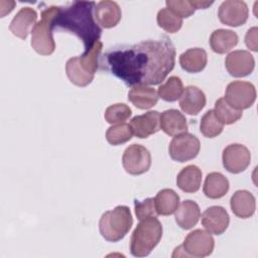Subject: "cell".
I'll list each match as a JSON object with an SVG mask.
<instances>
[{"label": "cell", "mask_w": 258, "mask_h": 258, "mask_svg": "<svg viewBox=\"0 0 258 258\" xmlns=\"http://www.w3.org/2000/svg\"><path fill=\"white\" fill-rule=\"evenodd\" d=\"M100 64L127 86L159 85L174 68L175 47L166 36L115 46L100 56Z\"/></svg>", "instance_id": "cell-1"}, {"label": "cell", "mask_w": 258, "mask_h": 258, "mask_svg": "<svg viewBox=\"0 0 258 258\" xmlns=\"http://www.w3.org/2000/svg\"><path fill=\"white\" fill-rule=\"evenodd\" d=\"M95 7L94 1H75L69 6L59 7L53 29L76 34L83 41L85 51L90 50L100 41L102 33L101 27L94 19Z\"/></svg>", "instance_id": "cell-2"}, {"label": "cell", "mask_w": 258, "mask_h": 258, "mask_svg": "<svg viewBox=\"0 0 258 258\" xmlns=\"http://www.w3.org/2000/svg\"><path fill=\"white\" fill-rule=\"evenodd\" d=\"M103 43L98 41L90 50L82 55L71 57L66 63V73L69 80L78 87H86L92 83L99 67L100 53Z\"/></svg>", "instance_id": "cell-3"}, {"label": "cell", "mask_w": 258, "mask_h": 258, "mask_svg": "<svg viewBox=\"0 0 258 258\" xmlns=\"http://www.w3.org/2000/svg\"><path fill=\"white\" fill-rule=\"evenodd\" d=\"M162 237V225L156 217L143 219L134 229L130 239V252L135 257H145L157 246Z\"/></svg>", "instance_id": "cell-4"}, {"label": "cell", "mask_w": 258, "mask_h": 258, "mask_svg": "<svg viewBox=\"0 0 258 258\" xmlns=\"http://www.w3.org/2000/svg\"><path fill=\"white\" fill-rule=\"evenodd\" d=\"M132 224L133 219L130 209L126 206H117L102 215L99 222V230L106 241L118 242L126 236Z\"/></svg>", "instance_id": "cell-5"}, {"label": "cell", "mask_w": 258, "mask_h": 258, "mask_svg": "<svg viewBox=\"0 0 258 258\" xmlns=\"http://www.w3.org/2000/svg\"><path fill=\"white\" fill-rule=\"evenodd\" d=\"M60 6H49L41 12V19L31 30V46L41 55H49L55 49L52 37L53 22L59 12Z\"/></svg>", "instance_id": "cell-6"}, {"label": "cell", "mask_w": 258, "mask_h": 258, "mask_svg": "<svg viewBox=\"0 0 258 258\" xmlns=\"http://www.w3.org/2000/svg\"><path fill=\"white\" fill-rule=\"evenodd\" d=\"M226 102L237 110L250 108L256 100V89L253 84L245 81L231 82L225 91Z\"/></svg>", "instance_id": "cell-7"}, {"label": "cell", "mask_w": 258, "mask_h": 258, "mask_svg": "<svg viewBox=\"0 0 258 258\" xmlns=\"http://www.w3.org/2000/svg\"><path fill=\"white\" fill-rule=\"evenodd\" d=\"M215 247V240L211 233L201 229L194 230L184 238L182 245V256L186 257H207L212 254Z\"/></svg>", "instance_id": "cell-8"}, {"label": "cell", "mask_w": 258, "mask_h": 258, "mask_svg": "<svg viewBox=\"0 0 258 258\" xmlns=\"http://www.w3.org/2000/svg\"><path fill=\"white\" fill-rule=\"evenodd\" d=\"M200 149L201 142L199 138L186 132L173 137L168 146V153L171 159L178 162H185L197 157Z\"/></svg>", "instance_id": "cell-9"}, {"label": "cell", "mask_w": 258, "mask_h": 258, "mask_svg": "<svg viewBox=\"0 0 258 258\" xmlns=\"http://www.w3.org/2000/svg\"><path fill=\"white\" fill-rule=\"evenodd\" d=\"M122 164L129 174L139 175L145 173L151 166V154L144 146L132 144L125 149L122 156Z\"/></svg>", "instance_id": "cell-10"}, {"label": "cell", "mask_w": 258, "mask_h": 258, "mask_svg": "<svg viewBox=\"0 0 258 258\" xmlns=\"http://www.w3.org/2000/svg\"><path fill=\"white\" fill-rule=\"evenodd\" d=\"M222 160L224 167L229 172L240 173L249 166L251 153L245 145L233 143L224 148Z\"/></svg>", "instance_id": "cell-11"}, {"label": "cell", "mask_w": 258, "mask_h": 258, "mask_svg": "<svg viewBox=\"0 0 258 258\" xmlns=\"http://www.w3.org/2000/svg\"><path fill=\"white\" fill-rule=\"evenodd\" d=\"M248 6L244 1L226 0L218 10V16L223 24L237 27L246 23L248 19Z\"/></svg>", "instance_id": "cell-12"}, {"label": "cell", "mask_w": 258, "mask_h": 258, "mask_svg": "<svg viewBox=\"0 0 258 258\" xmlns=\"http://www.w3.org/2000/svg\"><path fill=\"white\" fill-rule=\"evenodd\" d=\"M225 67L232 77L243 78L253 72L255 59L248 50H234L226 56Z\"/></svg>", "instance_id": "cell-13"}, {"label": "cell", "mask_w": 258, "mask_h": 258, "mask_svg": "<svg viewBox=\"0 0 258 258\" xmlns=\"http://www.w3.org/2000/svg\"><path fill=\"white\" fill-rule=\"evenodd\" d=\"M230 223L228 212L220 206H212L205 210L202 215V225L211 234H223Z\"/></svg>", "instance_id": "cell-14"}, {"label": "cell", "mask_w": 258, "mask_h": 258, "mask_svg": "<svg viewBox=\"0 0 258 258\" xmlns=\"http://www.w3.org/2000/svg\"><path fill=\"white\" fill-rule=\"evenodd\" d=\"M160 114L157 111H148L143 115L132 118L130 126L133 134L138 138H147L148 136L160 130Z\"/></svg>", "instance_id": "cell-15"}, {"label": "cell", "mask_w": 258, "mask_h": 258, "mask_svg": "<svg viewBox=\"0 0 258 258\" xmlns=\"http://www.w3.org/2000/svg\"><path fill=\"white\" fill-rule=\"evenodd\" d=\"M121 8L115 1L104 0L96 4L95 18L104 28L115 27L121 20Z\"/></svg>", "instance_id": "cell-16"}, {"label": "cell", "mask_w": 258, "mask_h": 258, "mask_svg": "<svg viewBox=\"0 0 258 258\" xmlns=\"http://www.w3.org/2000/svg\"><path fill=\"white\" fill-rule=\"evenodd\" d=\"M37 20V13L31 7H22L10 22V31L20 39H26L30 29Z\"/></svg>", "instance_id": "cell-17"}, {"label": "cell", "mask_w": 258, "mask_h": 258, "mask_svg": "<svg viewBox=\"0 0 258 258\" xmlns=\"http://www.w3.org/2000/svg\"><path fill=\"white\" fill-rule=\"evenodd\" d=\"M205 93L196 86H187L179 98L180 109L188 115L199 114L206 106Z\"/></svg>", "instance_id": "cell-18"}, {"label": "cell", "mask_w": 258, "mask_h": 258, "mask_svg": "<svg viewBox=\"0 0 258 258\" xmlns=\"http://www.w3.org/2000/svg\"><path fill=\"white\" fill-rule=\"evenodd\" d=\"M160 129L169 136H176L187 131L186 118L176 109L165 110L160 114Z\"/></svg>", "instance_id": "cell-19"}, {"label": "cell", "mask_w": 258, "mask_h": 258, "mask_svg": "<svg viewBox=\"0 0 258 258\" xmlns=\"http://www.w3.org/2000/svg\"><path fill=\"white\" fill-rule=\"evenodd\" d=\"M230 206L235 216L241 219H248L255 213V197L248 190L239 189L231 197Z\"/></svg>", "instance_id": "cell-20"}, {"label": "cell", "mask_w": 258, "mask_h": 258, "mask_svg": "<svg viewBox=\"0 0 258 258\" xmlns=\"http://www.w3.org/2000/svg\"><path fill=\"white\" fill-rule=\"evenodd\" d=\"M175 222L183 230H189L196 226L201 218V211L199 205L191 201L185 200L178 205L175 210Z\"/></svg>", "instance_id": "cell-21"}, {"label": "cell", "mask_w": 258, "mask_h": 258, "mask_svg": "<svg viewBox=\"0 0 258 258\" xmlns=\"http://www.w3.org/2000/svg\"><path fill=\"white\" fill-rule=\"evenodd\" d=\"M128 100L138 109L146 110L155 106L158 102V95L155 89L145 86H133L128 93Z\"/></svg>", "instance_id": "cell-22"}, {"label": "cell", "mask_w": 258, "mask_h": 258, "mask_svg": "<svg viewBox=\"0 0 258 258\" xmlns=\"http://www.w3.org/2000/svg\"><path fill=\"white\" fill-rule=\"evenodd\" d=\"M208 62V54L205 49L194 47L185 50L179 55V64L181 69L190 74L202 72Z\"/></svg>", "instance_id": "cell-23"}, {"label": "cell", "mask_w": 258, "mask_h": 258, "mask_svg": "<svg viewBox=\"0 0 258 258\" xmlns=\"http://www.w3.org/2000/svg\"><path fill=\"white\" fill-rule=\"evenodd\" d=\"M239 37L233 30L216 29L210 36V46L214 52L224 54L236 46Z\"/></svg>", "instance_id": "cell-24"}, {"label": "cell", "mask_w": 258, "mask_h": 258, "mask_svg": "<svg viewBox=\"0 0 258 258\" xmlns=\"http://www.w3.org/2000/svg\"><path fill=\"white\" fill-rule=\"evenodd\" d=\"M202 182V170L194 164L183 167L176 176L177 186L184 192H196Z\"/></svg>", "instance_id": "cell-25"}, {"label": "cell", "mask_w": 258, "mask_h": 258, "mask_svg": "<svg viewBox=\"0 0 258 258\" xmlns=\"http://www.w3.org/2000/svg\"><path fill=\"white\" fill-rule=\"evenodd\" d=\"M229 180L220 172H211L207 175L204 183V194L209 199L217 200L223 198L229 190Z\"/></svg>", "instance_id": "cell-26"}, {"label": "cell", "mask_w": 258, "mask_h": 258, "mask_svg": "<svg viewBox=\"0 0 258 258\" xmlns=\"http://www.w3.org/2000/svg\"><path fill=\"white\" fill-rule=\"evenodd\" d=\"M157 215L169 216L175 212L179 205V196L171 188H163L154 198Z\"/></svg>", "instance_id": "cell-27"}, {"label": "cell", "mask_w": 258, "mask_h": 258, "mask_svg": "<svg viewBox=\"0 0 258 258\" xmlns=\"http://www.w3.org/2000/svg\"><path fill=\"white\" fill-rule=\"evenodd\" d=\"M183 92V85L181 80L176 76H171L168 80L159 86L157 95L166 102H174L180 98Z\"/></svg>", "instance_id": "cell-28"}, {"label": "cell", "mask_w": 258, "mask_h": 258, "mask_svg": "<svg viewBox=\"0 0 258 258\" xmlns=\"http://www.w3.org/2000/svg\"><path fill=\"white\" fill-rule=\"evenodd\" d=\"M214 113L224 125H230L237 122L243 115L242 111L230 106L224 98H220L216 101Z\"/></svg>", "instance_id": "cell-29"}, {"label": "cell", "mask_w": 258, "mask_h": 258, "mask_svg": "<svg viewBox=\"0 0 258 258\" xmlns=\"http://www.w3.org/2000/svg\"><path fill=\"white\" fill-rule=\"evenodd\" d=\"M224 124L216 117L214 110H209L201 119L200 130L205 137L214 138L223 132Z\"/></svg>", "instance_id": "cell-30"}, {"label": "cell", "mask_w": 258, "mask_h": 258, "mask_svg": "<svg viewBox=\"0 0 258 258\" xmlns=\"http://www.w3.org/2000/svg\"><path fill=\"white\" fill-rule=\"evenodd\" d=\"M133 132L130 124L120 123L108 128L106 132V139L111 145H120L132 138Z\"/></svg>", "instance_id": "cell-31"}, {"label": "cell", "mask_w": 258, "mask_h": 258, "mask_svg": "<svg viewBox=\"0 0 258 258\" xmlns=\"http://www.w3.org/2000/svg\"><path fill=\"white\" fill-rule=\"evenodd\" d=\"M156 21L159 27L169 33L177 32L182 25V18L178 17L167 8H162L157 12Z\"/></svg>", "instance_id": "cell-32"}, {"label": "cell", "mask_w": 258, "mask_h": 258, "mask_svg": "<svg viewBox=\"0 0 258 258\" xmlns=\"http://www.w3.org/2000/svg\"><path fill=\"white\" fill-rule=\"evenodd\" d=\"M132 111L124 103H117L109 106L104 114L105 120L109 124H120L124 123L131 116Z\"/></svg>", "instance_id": "cell-33"}, {"label": "cell", "mask_w": 258, "mask_h": 258, "mask_svg": "<svg viewBox=\"0 0 258 258\" xmlns=\"http://www.w3.org/2000/svg\"><path fill=\"white\" fill-rule=\"evenodd\" d=\"M165 4L167 9L180 18H187L196 11L192 2L187 0H167Z\"/></svg>", "instance_id": "cell-34"}, {"label": "cell", "mask_w": 258, "mask_h": 258, "mask_svg": "<svg viewBox=\"0 0 258 258\" xmlns=\"http://www.w3.org/2000/svg\"><path fill=\"white\" fill-rule=\"evenodd\" d=\"M135 206V215L139 221L149 218V217H156L157 212L155 209L154 199L148 198L144 201H134Z\"/></svg>", "instance_id": "cell-35"}, {"label": "cell", "mask_w": 258, "mask_h": 258, "mask_svg": "<svg viewBox=\"0 0 258 258\" xmlns=\"http://www.w3.org/2000/svg\"><path fill=\"white\" fill-rule=\"evenodd\" d=\"M257 32L258 29L256 26L251 27L248 29L246 35H245V43L248 48H250L253 51H257Z\"/></svg>", "instance_id": "cell-36"}, {"label": "cell", "mask_w": 258, "mask_h": 258, "mask_svg": "<svg viewBox=\"0 0 258 258\" xmlns=\"http://www.w3.org/2000/svg\"><path fill=\"white\" fill-rule=\"evenodd\" d=\"M191 2L196 9H206L214 3L213 1H191Z\"/></svg>", "instance_id": "cell-37"}]
</instances>
